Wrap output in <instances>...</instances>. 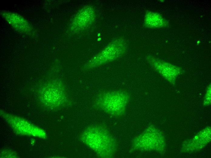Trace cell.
Instances as JSON below:
<instances>
[{"label": "cell", "instance_id": "7", "mask_svg": "<svg viewBox=\"0 0 211 158\" xmlns=\"http://www.w3.org/2000/svg\"><path fill=\"white\" fill-rule=\"evenodd\" d=\"M95 12L90 7H86L81 10L75 17L73 22L75 30L84 28L91 24L94 19Z\"/></svg>", "mask_w": 211, "mask_h": 158}, {"label": "cell", "instance_id": "5", "mask_svg": "<svg viewBox=\"0 0 211 158\" xmlns=\"http://www.w3.org/2000/svg\"><path fill=\"white\" fill-rule=\"evenodd\" d=\"M148 60L152 67L167 79H174L179 72V68L170 64L163 62L152 57Z\"/></svg>", "mask_w": 211, "mask_h": 158}, {"label": "cell", "instance_id": "8", "mask_svg": "<svg viewBox=\"0 0 211 158\" xmlns=\"http://www.w3.org/2000/svg\"><path fill=\"white\" fill-rule=\"evenodd\" d=\"M144 24L146 26L150 28H161L167 25L165 19L159 13L148 12L145 17Z\"/></svg>", "mask_w": 211, "mask_h": 158}, {"label": "cell", "instance_id": "1", "mask_svg": "<svg viewBox=\"0 0 211 158\" xmlns=\"http://www.w3.org/2000/svg\"><path fill=\"white\" fill-rule=\"evenodd\" d=\"M81 140L102 157H112L117 149L116 141L106 129L98 125H92L82 132Z\"/></svg>", "mask_w": 211, "mask_h": 158}, {"label": "cell", "instance_id": "2", "mask_svg": "<svg viewBox=\"0 0 211 158\" xmlns=\"http://www.w3.org/2000/svg\"><path fill=\"white\" fill-rule=\"evenodd\" d=\"M130 99L129 92L124 90L104 91L97 95L94 105L110 115L120 117L125 113Z\"/></svg>", "mask_w": 211, "mask_h": 158}, {"label": "cell", "instance_id": "6", "mask_svg": "<svg viewBox=\"0 0 211 158\" xmlns=\"http://www.w3.org/2000/svg\"><path fill=\"white\" fill-rule=\"evenodd\" d=\"M1 14L3 17L16 30L23 33L28 34L31 33V26L28 22L21 15L7 11L2 12Z\"/></svg>", "mask_w": 211, "mask_h": 158}, {"label": "cell", "instance_id": "3", "mask_svg": "<svg viewBox=\"0 0 211 158\" xmlns=\"http://www.w3.org/2000/svg\"><path fill=\"white\" fill-rule=\"evenodd\" d=\"M165 141L162 132L153 126H150L135 137L132 143V151L162 150Z\"/></svg>", "mask_w": 211, "mask_h": 158}, {"label": "cell", "instance_id": "10", "mask_svg": "<svg viewBox=\"0 0 211 158\" xmlns=\"http://www.w3.org/2000/svg\"><path fill=\"white\" fill-rule=\"evenodd\" d=\"M204 104L206 106H208L211 102V87H210L207 91L204 98Z\"/></svg>", "mask_w": 211, "mask_h": 158}, {"label": "cell", "instance_id": "4", "mask_svg": "<svg viewBox=\"0 0 211 158\" xmlns=\"http://www.w3.org/2000/svg\"><path fill=\"white\" fill-rule=\"evenodd\" d=\"M126 50L125 41L117 39L94 57L87 64V67L94 68L114 61L124 54Z\"/></svg>", "mask_w": 211, "mask_h": 158}, {"label": "cell", "instance_id": "9", "mask_svg": "<svg viewBox=\"0 0 211 158\" xmlns=\"http://www.w3.org/2000/svg\"><path fill=\"white\" fill-rule=\"evenodd\" d=\"M211 139V128L207 127L201 131L196 135L188 145V147L192 148V149L197 150L200 149L206 145Z\"/></svg>", "mask_w": 211, "mask_h": 158}]
</instances>
